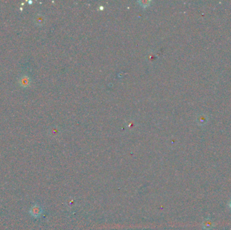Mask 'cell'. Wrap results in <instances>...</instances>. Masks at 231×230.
<instances>
[{
  "instance_id": "4",
  "label": "cell",
  "mask_w": 231,
  "mask_h": 230,
  "mask_svg": "<svg viewBox=\"0 0 231 230\" xmlns=\"http://www.w3.org/2000/svg\"><path fill=\"white\" fill-rule=\"evenodd\" d=\"M34 22L37 24H42L44 22V18L42 15H37L34 17Z\"/></svg>"
},
{
  "instance_id": "5",
  "label": "cell",
  "mask_w": 231,
  "mask_h": 230,
  "mask_svg": "<svg viewBox=\"0 0 231 230\" xmlns=\"http://www.w3.org/2000/svg\"><path fill=\"white\" fill-rule=\"evenodd\" d=\"M229 207L230 209L231 210V200H230V201L229 202Z\"/></svg>"
},
{
  "instance_id": "1",
  "label": "cell",
  "mask_w": 231,
  "mask_h": 230,
  "mask_svg": "<svg viewBox=\"0 0 231 230\" xmlns=\"http://www.w3.org/2000/svg\"><path fill=\"white\" fill-rule=\"evenodd\" d=\"M41 212H42V209L39 206H38L37 204H35L34 206H33L32 208H31V211H30L31 215L35 217H39V216L41 215Z\"/></svg>"
},
{
  "instance_id": "2",
  "label": "cell",
  "mask_w": 231,
  "mask_h": 230,
  "mask_svg": "<svg viewBox=\"0 0 231 230\" xmlns=\"http://www.w3.org/2000/svg\"><path fill=\"white\" fill-rule=\"evenodd\" d=\"M202 226L203 228L205 230H210L213 228L214 224H213V223L210 219H206L205 220H204V221L203 222Z\"/></svg>"
},
{
  "instance_id": "3",
  "label": "cell",
  "mask_w": 231,
  "mask_h": 230,
  "mask_svg": "<svg viewBox=\"0 0 231 230\" xmlns=\"http://www.w3.org/2000/svg\"><path fill=\"white\" fill-rule=\"evenodd\" d=\"M19 82L20 85H22L24 87H26L27 86H29L30 84V78L28 77L27 76H23L20 78Z\"/></svg>"
}]
</instances>
